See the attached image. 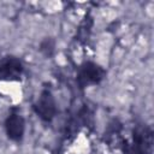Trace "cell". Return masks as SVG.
<instances>
[{"label": "cell", "instance_id": "3957f363", "mask_svg": "<svg viewBox=\"0 0 154 154\" xmlns=\"http://www.w3.org/2000/svg\"><path fill=\"white\" fill-rule=\"evenodd\" d=\"M34 111L43 122L48 123L53 120L57 114V103L53 94L48 89H45L40 93L37 100L34 103Z\"/></svg>", "mask_w": 154, "mask_h": 154}, {"label": "cell", "instance_id": "277c9868", "mask_svg": "<svg viewBox=\"0 0 154 154\" xmlns=\"http://www.w3.org/2000/svg\"><path fill=\"white\" fill-rule=\"evenodd\" d=\"M23 73V64L14 57H5L0 60V81H18Z\"/></svg>", "mask_w": 154, "mask_h": 154}, {"label": "cell", "instance_id": "5b68a950", "mask_svg": "<svg viewBox=\"0 0 154 154\" xmlns=\"http://www.w3.org/2000/svg\"><path fill=\"white\" fill-rule=\"evenodd\" d=\"M5 130L6 135L11 141L18 142L23 138L25 131V122L24 118L19 113H11L5 120Z\"/></svg>", "mask_w": 154, "mask_h": 154}, {"label": "cell", "instance_id": "7a4b0ae2", "mask_svg": "<svg viewBox=\"0 0 154 154\" xmlns=\"http://www.w3.org/2000/svg\"><path fill=\"white\" fill-rule=\"evenodd\" d=\"M152 131L146 125H137L132 132V141L126 149V154H150Z\"/></svg>", "mask_w": 154, "mask_h": 154}, {"label": "cell", "instance_id": "8992f818", "mask_svg": "<svg viewBox=\"0 0 154 154\" xmlns=\"http://www.w3.org/2000/svg\"><path fill=\"white\" fill-rule=\"evenodd\" d=\"M54 41L51 37L45 38L41 43H40V51L46 55V57H52V54L54 53Z\"/></svg>", "mask_w": 154, "mask_h": 154}, {"label": "cell", "instance_id": "6da1fadb", "mask_svg": "<svg viewBox=\"0 0 154 154\" xmlns=\"http://www.w3.org/2000/svg\"><path fill=\"white\" fill-rule=\"evenodd\" d=\"M106 76V71L96 63L85 61L83 63L77 71V83L81 88H85L89 85L99 84Z\"/></svg>", "mask_w": 154, "mask_h": 154}]
</instances>
